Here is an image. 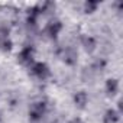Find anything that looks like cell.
<instances>
[{
    "label": "cell",
    "mask_w": 123,
    "mask_h": 123,
    "mask_svg": "<svg viewBox=\"0 0 123 123\" xmlns=\"http://www.w3.org/2000/svg\"><path fill=\"white\" fill-rule=\"evenodd\" d=\"M61 29H62V25H61L59 20H51V22L46 25V28H45V33H46L49 38L55 39V38L58 36V33L61 32Z\"/></svg>",
    "instance_id": "4"
},
{
    "label": "cell",
    "mask_w": 123,
    "mask_h": 123,
    "mask_svg": "<svg viewBox=\"0 0 123 123\" xmlns=\"http://www.w3.org/2000/svg\"><path fill=\"white\" fill-rule=\"evenodd\" d=\"M45 111H46V104L43 101H36V103L31 104L29 117H31V120H39V119H42Z\"/></svg>",
    "instance_id": "2"
},
{
    "label": "cell",
    "mask_w": 123,
    "mask_h": 123,
    "mask_svg": "<svg viewBox=\"0 0 123 123\" xmlns=\"http://www.w3.org/2000/svg\"><path fill=\"white\" fill-rule=\"evenodd\" d=\"M31 73L39 80H46L49 77V68H48V65L45 62H35V64H32Z\"/></svg>",
    "instance_id": "1"
},
{
    "label": "cell",
    "mask_w": 123,
    "mask_h": 123,
    "mask_svg": "<svg viewBox=\"0 0 123 123\" xmlns=\"http://www.w3.org/2000/svg\"><path fill=\"white\" fill-rule=\"evenodd\" d=\"M106 91L109 96H114L119 91V81L116 78H109L106 83Z\"/></svg>",
    "instance_id": "7"
},
{
    "label": "cell",
    "mask_w": 123,
    "mask_h": 123,
    "mask_svg": "<svg viewBox=\"0 0 123 123\" xmlns=\"http://www.w3.org/2000/svg\"><path fill=\"white\" fill-rule=\"evenodd\" d=\"M81 43H83L86 52H88V54H91V52L96 49V39H94L93 36H84V38L81 39Z\"/></svg>",
    "instance_id": "6"
},
{
    "label": "cell",
    "mask_w": 123,
    "mask_h": 123,
    "mask_svg": "<svg viewBox=\"0 0 123 123\" xmlns=\"http://www.w3.org/2000/svg\"><path fill=\"white\" fill-rule=\"evenodd\" d=\"M62 61L65 64H68V65H74L75 62H77V56H78V54H77V51L74 49V48H71V46H68V48H65L64 51H62Z\"/></svg>",
    "instance_id": "5"
},
{
    "label": "cell",
    "mask_w": 123,
    "mask_h": 123,
    "mask_svg": "<svg viewBox=\"0 0 123 123\" xmlns=\"http://www.w3.org/2000/svg\"><path fill=\"white\" fill-rule=\"evenodd\" d=\"M97 6H98V3H97V2L88 0V2H86V3H84V10H86V13H93V12L97 9Z\"/></svg>",
    "instance_id": "11"
},
{
    "label": "cell",
    "mask_w": 123,
    "mask_h": 123,
    "mask_svg": "<svg viewBox=\"0 0 123 123\" xmlns=\"http://www.w3.org/2000/svg\"><path fill=\"white\" fill-rule=\"evenodd\" d=\"M33 54H35L33 46H25V48L19 52V55H18V61H19L20 64L28 65V64H31V62H32V59H33Z\"/></svg>",
    "instance_id": "3"
},
{
    "label": "cell",
    "mask_w": 123,
    "mask_h": 123,
    "mask_svg": "<svg viewBox=\"0 0 123 123\" xmlns=\"http://www.w3.org/2000/svg\"><path fill=\"white\" fill-rule=\"evenodd\" d=\"M70 123H83V120H81L80 117H75V119H73Z\"/></svg>",
    "instance_id": "13"
},
{
    "label": "cell",
    "mask_w": 123,
    "mask_h": 123,
    "mask_svg": "<svg viewBox=\"0 0 123 123\" xmlns=\"http://www.w3.org/2000/svg\"><path fill=\"white\" fill-rule=\"evenodd\" d=\"M119 113L116 111V110H113V109H109L107 111H106V114H104V123H116L117 120H119Z\"/></svg>",
    "instance_id": "9"
},
{
    "label": "cell",
    "mask_w": 123,
    "mask_h": 123,
    "mask_svg": "<svg viewBox=\"0 0 123 123\" xmlns=\"http://www.w3.org/2000/svg\"><path fill=\"white\" fill-rule=\"evenodd\" d=\"M0 48L3 51H10L12 49V41L7 35H2L0 36Z\"/></svg>",
    "instance_id": "10"
},
{
    "label": "cell",
    "mask_w": 123,
    "mask_h": 123,
    "mask_svg": "<svg viewBox=\"0 0 123 123\" xmlns=\"http://www.w3.org/2000/svg\"><path fill=\"white\" fill-rule=\"evenodd\" d=\"M87 101H88V96H87L86 91H78V93H75V96H74V103H75L78 107H84V106L87 104Z\"/></svg>",
    "instance_id": "8"
},
{
    "label": "cell",
    "mask_w": 123,
    "mask_h": 123,
    "mask_svg": "<svg viewBox=\"0 0 123 123\" xmlns=\"http://www.w3.org/2000/svg\"><path fill=\"white\" fill-rule=\"evenodd\" d=\"M106 67V61H103V59H98V61H96L94 62V65H93V70H103Z\"/></svg>",
    "instance_id": "12"
}]
</instances>
